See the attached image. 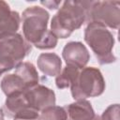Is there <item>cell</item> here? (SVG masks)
Returning a JSON list of instances; mask_svg holds the SVG:
<instances>
[{
  "instance_id": "6da1fadb",
  "label": "cell",
  "mask_w": 120,
  "mask_h": 120,
  "mask_svg": "<svg viewBox=\"0 0 120 120\" xmlns=\"http://www.w3.org/2000/svg\"><path fill=\"white\" fill-rule=\"evenodd\" d=\"M87 1H65L51 22V31L57 38H67L86 19Z\"/></svg>"
},
{
  "instance_id": "7a4b0ae2",
  "label": "cell",
  "mask_w": 120,
  "mask_h": 120,
  "mask_svg": "<svg viewBox=\"0 0 120 120\" xmlns=\"http://www.w3.org/2000/svg\"><path fill=\"white\" fill-rule=\"evenodd\" d=\"M84 41L93 51L100 65H108L116 61L112 53L114 37L104 25L98 22H90L84 29Z\"/></svg>"
},
{
  "instance_id": "3957f363",
  "label": "cell",
  "mask_w": 120,
  "mask_h": 120,
  "mask_svg": "<svg viewBox=\"0 0 120 120\" xmlns=\"http://www.w3.org/2000/svg\"><path fill=\"white\" fill-rule=\"evenodd\" d=\"M31 50L32 45L19 33L0 35V68L3 72L16 68Z\"/></svg>"
},
{
  "instance_id": "277c9868",
  "label": "cell",
  "mask_w": 120,
  "mask_h": 120,
  "mask_svg": "<svg viewBox=\"0 0 120 120\" xmlns=\"http://www.w3.org/2000/svg\"><path fill=\"white\" fill-rule=\"evenodd\" d=\"M105 86V80L101 71L95 67H85L80 69L69 88L72 98L75 100H82L102 95Z\"/></svg>"
},
{
  "instance_id": "5b68a950",
  "label": "cell",
  "mask_w": 120,
  "mask_h": 120,
  "mask_svg": "<svg viewBox=\"0 0 120 120\" xmlns=\"http://www.w3.org/2000/svg\"><path fill=\"white\" fill-rule=\"evenodd\" d=\"M49 12L39 7L32 6L22 12V33L24 39L31 45L36 46L48 32Z\"/></svg>"
},
{
  "instance_id": "8992f818",
  "label": "cell",
  "mask_w": 120,
  "mask_h": 120,
  "mask_svg": "<svg viewBox=\"0 0 120 120\" xmlns=\"http://www.w3.org/2000/svg\"><path fill=\"white\" fill-rule=\"evenodd\" d=\"M118 1H87L85 22H98L105 27L118 29L120 23Z\"/></svg>"
},
{
  "instance_id": "52a82bcc",
  "label": "cell",
  "mask_w": 120,
  "mask_h": 120,
  "mask_svg": "<svg viewBox=\"0 0 120 120\" xmlns=\"http://www.w3.org/2000/svg\"><path fill=\"white\" fill-rule=\"evenodd\" d=\"M5 111L7 115L14 120H39V112L28 105L22 92L7 97Z\"/></svg>"
},
{
  "instance_id": "ba28073f",
  "label": "cell",
  "mask_w": 120,
  "mask_h": 120,
  "mask_svg": "<svg viewBox=\"0 0 120 120\" xmlns=\"http://www.w3.org/2000/svg\"><path fill=\"white\" fill-rule=\"evenodd\" d=\"M22 93L28 105L38 112L55 105L56 98L54 92L45 85L38 83L27 88Z\"/></svg>"
},
{
  "instance_id": "9c48e42d",
  "label": "cell",
  "mask_w": 120,
  "mask_h": 120,
  "mask_svg": "<svg viewBox=\"0 0 120 120\" xmlns=\"http://www.w3.org/2000/svg\"><path fill=\"white\" fill-rule=\"evenodd\" d=\"M62 57L67 65L82 69L85 68L90 60V53L86 46L82 42L69 41L63 48Z\"/></svg>"
},
{
  "instance_id": "30bf717a",
  "label": "cell",
  "mask_w": 120,
  "mask_h": 120,
  "mask_svg": "<svg viewBox=\"0 0 120 120\" xmlns=\"http://www.w3.org/2000/svg\"><path fill=\"white\" fill-rule=\"evenodd\" d=\"M20 23V14L12 10L7 2L0 0V35L17 33Z\"/></svg>"
},
{
  "instance_id": "8fae6325",
  "label": "cell",
  "mask_w": 120,
  "mask_h": 120,
  "mask_svg": "<svg viewBox=\"0 0 120 120\" xmlns=\"http://www.w3.org/2000/svg\"><path fill=\"white\" fill-rule=\"evenodd\" d=\"M67 120H92L95 117V111L90 101L86 99L76 100L64 107Z\"/></svg>"
},
{
  "instance_id": "7c38bea8",
  "label": "cell",
  "mask_w": 120,
  "mask_h": 120,
  "mask_svg": "<svg viewBox=\"0 0 120 120\" xmlns=\"http://www.w3.org/2000/svg\"><path fill=\"white\" fill-rule=\"evenodd\" d=\"M37 66L47 77H56L62 70L61 58L54 52L40 53L37 60Z\"/></svg>"
},
{
  "instance_id": "4fadbf2b",
  "label": "cell",
  "mask_w": 120,
  "mask_h": 120,
  "mask_svg": "<svg viewBox=\"0 0 120 120\" xmlns=\"http://www.w3.org/2000/svg\"><path fill=\"white\" fill-rule=\"evenodd\" d=\"M0 87L7 97L15 93L23 92L24 90L29 88L28 84L23 80V78L16 72L5 75L1 80Z\"/></svg>"
},
{
  "instance_id": "5bb4252c",
  "label": "cell",
  "mask_w": 120,
  "mask_h": 120,
  "mask_svg": "<svg viewBox=\"0 0 120 120\" xmlns=\"http://www.w3.org/2000/svg\"><path fill=\"white\" fill-rule=\"evenodd\" d=\"M80 69L73 67L67 65L64 69L61 70L59 75L56 76L55 78V84L57 88L59 89H65L68 87H70L71 84L74 82Z\"/></svg>"
},
{
  "instance_id": "9a60e30c",
  "label": "cell",
  "mask_w": 120,
  "mask_h": 120,
  "mask_svg": "<svg viewBox=\"0 0 120 120\" xmlns=\"http://www.w3.org/2000/svg\"><path fill=\"white\" fill-rule=\"evenodd\" d=\"M39 120H67V114L64 107L51 106L40 112Z\"/></svg>"
},
{
  "instance_id": "2e32d148",
  "label": "cell",
  "mask_w": 120,
  "mask_h": 120,
  "mask_svg": "<svg viewBox=\"0 0 120 120\" xmlns=\"http://www.w3.org/2000/svg\"><path fill=\"white\" fill-rule=\"evenodd\" d=\"M57 42H58V38H56V36L51 30H48L44 38L35 47L39 50H51L56 47Z\"/></svg>"
},
{
  "instance_id": "e0dca14e",
  "label": "cell",
  "mask_w": 120,
  "mask_h": 120,
  "mask_svg": "<svg viewBox=\"0 0 120 120\" xmlns=\"http://www.w3.org/2000/svg\"><path fill=\"white\" fill-rule=\"evenodd\" d=\"M100 120H120L119 115V105L112 104L107 107L100 116Z\"/></svg>"
},
{
  "instance_id": "ac0fdd59",
  "label": "cell",
  "mask_w": 120,
  "mask_h": 120,
  "mask_svg": "<svg viewBox=\"0 0 120 120\" xmlns=\"http://www.w3.org/2000/svg\"><path fill=\"white\" fill-rule=\"evenodd\" d=\"M40 4L45 6L49 9H57L59 5L61 4V1H41Z\"/></svg>"
},
{
  "instance_id": "d6986e66",
  "label": "cell",
  "mask_w": 120,
  "mask_h": 120,
  "mask_svg": "<svg viewBox=\"0 0 120 120\" xmlns=\"http://www.w3.org/2000/svg\"><path fill=\"white\" fill-rule=\"evenodd\" d=\"M0 120H5V113H4L3 109L1 108H0Z\"/></svg>"
},
{
  "instance_id": "ffe728a7",
  "label": "cell",
  "mask_w": 120,
  "mask_h": 120,
  "mask_svg": "<svg viewBox=\"0 0 120 120\" xmlns=\"http://www.w3.org/2000/svg\"><path fill=\"white\" fill-rule=\"evenodd\" d=\"M92 120H100V116L99 115H95V117Z\"/></svg>"
},
{
  "instance_id": "44dd1931",
  "label": "cell",
  "mask_w": 120,
  "mask_h": 120,
  "mask_svg": "<svg viewBox=\"0 0 120 120\" xmlns=\"http://www.w3.org/2000/svg\"><path fill=\"white\" fill-rule=\"evenodd\" d=\"M3 73H4V72H3V70H2V69H1V68H0V76H1Z\"/></svg>"
}]
</instances>
